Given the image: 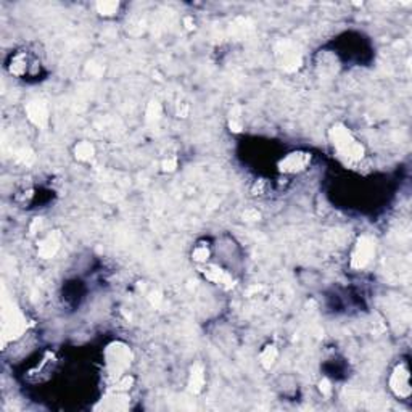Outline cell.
Returning a JSON list of instances; mask_svg holds the SVG:
<instances>
[{"mask_svg": "<svg viewBox=\"0 0 412 412\" xmlns=\"http://www.w3.org/2000/svg\"><path fill=\"white\" fill-rule=\"evenodd\" d=\"M145 116H147L148 123H155V121L160 119V116H161V105H160V103L150 101L148 107H147V111H145Z\"/></svg>", "mask_w": 412, "mask_h": 412, "instance_id": "obj_15", "label": "cell"}, {"mask_svg": "<svg viewBox=\"0 0 412 412\" xmlns=\"http://www.w3.org/2000/svg\"><path fill=\"white\" fill-rule=\"evenodd\" d=\"M18 158H20V160H21L23 163H31V161L34 160V155H32L31 150L23 148L21 152H18Z\"/></svg>", "mask_w": 412, "mask_h": 412, "instance_id": "obj_19", "label": "cell"}, {"mask_svg": "<svg viewBox=\"0 0 412 412\" xmlns=\"http://www.w3.org/2000/svg\"><path fill=\"white\" fill-rule=\"evenodd\" d=\"M243 218H245L247 221H258L259 219V213L255 211V210H250V211H245Z\"/></svg>", "mask_w": 412, "mask_h": 412, "instance_id": "obj_22", "label": "cell"}, {"mask_svg": "<svg viewBox=\"0 0 412 412\" xmlns=\"http://www.w3.org/2000/svg\"><path fill=\"white\" fill-rule=\"evenodd\" d=\"M74 153H76V158L79 161H90L93 155H95V148L89 142H81L74 148Z\"/></svg>", "mask_w": 412, "mask_h": 412, "instance_id": "obj_12", "label": "cell"}, {"mask_svg": "<svg viewBox=\"0 0 412 412\" xmlns=\"http://www.w3.org/2000/svg\"><path fill=\"white\" fill-rule=\"evenodd\" d=\"M204 385V370L201 366H195L190 373V380H189V390L192 393H200Z\"/></svg>", "mask_w": 412, "mask_h": 412, "instance_id": "obj_11", "label": "cell"}, {"mask_svg": "<svg viewBox=\"0 0 412 412\" xmlns=\"http://www.w3.org/2000/svg\"><path fill=\"white\" fill-rule=\"evenodd\" d=\"M321 391L324 393L325 396H330V393H332V387H330V383H329V380H322L321 382Z\"/></svg>", "mask_w": 412, "mask_h": 412, "instance_id": "obj_21", "label": "cell"}, {"mask_svg": "<svg viewBox=\"0 0 412 412\" xmlns=\"http://www.w3.org/2000/svg\"><path fill=\"white\" fill-rule=\"evenodd\" d=\"M276 57L285 71H296L301 64V55L296 50L295 44L290 41H280L276 45Z\"/></svg>", "mask_w": 412, "mask_h": 412, "instance_id": "obj_3", "label": "cell"}, {"mask_svg": "<svg viewBox=\"0 0 412 412\" xmlns=\"http://www.w3.org/2000/svg\"><path fill=\"white\" fill-rule=\"evenodd\" d=\"M60 245H61V233L55 230L39 242V255L44 259H50L57 255Z\"/></svg>", "mask_w": 412, "mask_h": 412, "instance_id": "obj_9", "label": "cell"}, {"mask_svg": "<svg viewBox=\"0 0 412 412\" xmlns=\"http://www.w3.org/2000/svg\"><path fill=\"white\" fill-rule=\"evenodd\" d=\"M105 356H107V367L111 375H121V373H124V370L130 364V358H132L130 350L123 343L110 345Z\"/></svg>", "mask_w": 412, "mask_h": 412, "instance_id": "obj_2", "label": "cell"}, {"mask_svg": "<svg viewBox=\"0 0 412 412\" xmlns=\"http://www.w3.org/2000/svg\"><path fill=\"white\" fill-rule=\"evenodd\" d=\"M26 330V319L16 307L4 309V343L8 338L20 336Z\"/></svg>", "mask_w": 412, "mask_h": 412, "instance_id": "obj_5", "label": "cell"}, {"mask_svg": "<svg viewBox=\"0 0 412 412\" xmlns=\"http://www.w3.org/2000/svg\"><path fill=\"white\" fill-rule=\"evenodd\" d=\"M373 253H375V242H373L372 237L369 235H362L358 243H356V247L353 250V255H351V266L354 269H362L366 267L370 259L373 256Z\"/></svg>", "mask_w": 412, "mask_h": 412, "instance_id": "obj_4", "label": "cell"}, {"mask_svg": "<svg viewBox=\"0 0 412 412\" xmlns=\"http://www.w3.org/2000/svg\"><path fill=\"white\" fill-rule=\"evenodd\" d=\"M150 301H152L153 304H160V301H161V295L160 293H152L150 295Z\"/></svg>", "mask_w": 412, "mask_h": 412, "instance_id": "obj_23", "label": "cell"}, {"mask_svg": "<svg viewBox=\"0 0 412 412\" xmlns=\"http://www.w3.org/2000/svg\"><path fill=\"white\" fill-rule=\"evenodd\" d=\"M176 166H177L176 158H171V160H166V161L163 163V169H164V171H174V169H176Z\"/></svg>", "mask_w": 412, "mask_h": 412, "instance_id": "obj_20", "label": "cell"}, {"mask_svg": "<svg viewBox=\"0 0 412 412\" xmlns=\"http://www.w3.org/2000/svg\"><path fill=\"white\" fill-rule=\"evenodd\" d=\"M27 60H26V57L24 55H16V57H13V60H12V64H10V71L13 73V74H16V76H21V74H24L26 73V68H27Z\"/></svg>", "mask_w": 412, "mask_h": 412, "instance_id": "obj_14", "label": "cell"}, {"mask_svg": "<svg viewBox=\"0 0 412 412\" xmlns=\"http://www.w3.org/2000/svg\"><path fill=\"white\" fill-rule=\"evenodd\" d=\"M332 144L341 156L351 161H359L364 156V147L353 137V134L341 124H336L330 129Z\"/></svg>", "mask_w": 412, "mask_h": 412, "instance_id": "obj_1", "label": "cell"}, {"mask_svg": "<svg viewBox=\"0 0 412 412\" xmlns=\"http://www.w3.org/2000/svg\"><path fill=\"white\" fill-rule=\"evenodd\" d=\"M390 388L398 398H409L410 395V382H409V369L406 364H399L393 370L390 377Z\"/></svg>", "mask_w": 412, "mask_h": 412, "instance_id": "obj_6", "label": "cell"}, {"mask_svg": "<svg viewBox=\"0 0 412 412\" xmlns=\"http://www.w3.org/2000/svg\"><path fill=\"white\" fill-rule=\"evenodd\" d=\"M26 115L37 127H47V124H49V107L44 100H32L27 103Z\"/></svg>", "mask_w": 412, "mask_h": 412, "instance_id": "obj_8", "label": "cell"}, {"mask_svg": "<svg viewBox=\"0 0 412 412\" xmlns=\"http://www.w3.org/2000/svg\"><path fill=\"white\" fill-rule=\"evenodd\" d=\"M193 259L195 261H198V263H203V261L208 259V248L200 245V247H196L193 250Z\"/></svg>", "mask_w": 412, "mask_h": 412, "instance_id": "obj_18", "label": "cell"}, {"mask_svg": "<svg viewBox=\"0 0 412 412\" xmlns=\"http://www.w3.org/2000/svg\"><path fill=\"white\" fill-rule=\"evenodd\" d=\"M311 161V155L306 152H293L287 155L282 161L279 163V171L285 174H295L306 169V166Z\"/></svg>", "mask_w": 412, "mask_h": 412, "instance_id": "obj_7", "label": "cell"}, {"mask_svg": "<svg viewBox=\"0 0 412 412\" xmlns=\"http://www.w3.org/2000/svg\"><path fill=\"white\" fill-rule=\"evenodd\" d=\"M276 359H277V348H276L274 345L266 346V348L261 351V354H259L261 366L266 367V369H269L270 366H272V364L276 362Z\"/></svg>", "mask_w": 412, "mask_h": 412, "instance_id": "obj_13", "label": "cell"}, {"mask_svg": "<svg viewBox=\"0 0 412 412\" xmlns=\"http://www.w3.org/2000/svg\"><path fill=\"white\" fill-rule=\"evenodd\" d=\"M119 4L118 2H98L97 4V12L103 16H111L118 12Z\"/></svg>", "mask_w": 412, "mask_h": 412, "instance_id": "obj_16", "label": "cell"}, {"mask_svg": "<svg viewBox=\"0 0 412 412\" xmlns=\"http://www.w3.org/2000/svg\"><path fill=\"white\" fill-rule=\"evenodd\" d=\"M240 107H233V110L230 111V127L232 130H242V116H240Z\"/></svg>", "mask_w": 412, "mask_h": 412, "instance_id": "obj_17", "label": "cell"}, {"mask_svg": "<svg viewBox=\"0 0 412 412\" xmlns=\"http://www.w3.org/2000/svg\"><path fill=\"white\" fill-rule=\"evenodd\" d=\"M204 277L208 279V280H211V282L218 284V285H222V287H226V288H230L233 285L232 277L226 272V270H221L216 266H211L208 269H204Z\"/></svg>", "mask_w": 412, "mask_h": 412, "instance_id": "obj_10", "label": "cell"}]
</instances>
